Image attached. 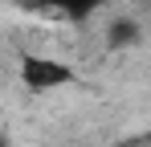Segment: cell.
Returning a JSON list of instances; mask_svg holds the SVG:
<instances>
[{
  "label": "cell",
  "mask_w": 151,
  "mask_h": 147,
  "mask_svg": "<svg viewBox=\"0 0 151 147\" xmlns=\"http://www.w3.org/2000/svg\"><path fill=\"white\" fill-rule=\"evenodd\" d=\"M21 82H25L29 90L45 94V90L70 86V82H74V70H70L65 61L49 57V53H25V57H21Z\"/></svg>",
  "instance_id": "1"
},
{
  "label": "cell",
  "mask_w": 151,
  "mask_h": 147,
  "mask_svg": "<svg viewBox=\"0 0 151 147\" xmlns=\"http://www.w3.org/2000/svg\"><path fill=\"white\" fill-rule=\"evenodd\" d=\"M106 0H33V8H45L53 17H61V21H86V17H94Z\"/></svg>",
  "instance_id": "2"
},
{
  "label": "cell",
  "mask_w": 151,
  "mask_h": 147,
  "mask_svg": "<svg viewBox=\"0 0 151 147\" xmlns=\"http://www.w3.org/2000/svg\"><path fill=\"white\" fill-rule=\"evenodd\" d=\"M139 33H143V29H139L135 17H114L110 29H106V41H110L114 49H119V45H135V41H139Z\"/></svg>",
  "instance_id": "3"
}]
</instances>
